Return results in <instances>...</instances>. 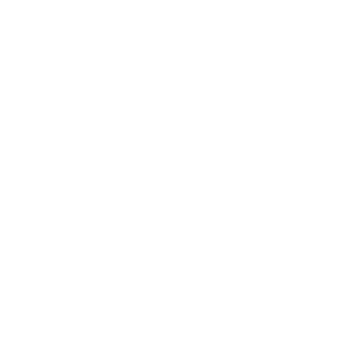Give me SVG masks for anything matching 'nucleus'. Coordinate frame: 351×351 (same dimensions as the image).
I'll return each mask as SVG.
<instances>
[]
</instances>
